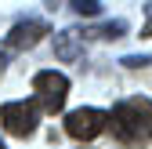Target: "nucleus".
I'll return each mask as SVG.
<instances>
[{"mask_svg":"<svg viewBox=\"0 0 152 149\" xmlns=\"http://www.w3.org/2000/svg\"><path fill=\"white\" fill-rule=\"evenodd\" d=\"M69 4H72L76 15H83V18H94L102 11V0H69Z\"/></svg>","mask_w":152,"mask_h":149,"instance_id":"8","label":"nucleus"},{"mask_svg":"<svg viewBox=\"0 0 152 149\" xmlns=\"http://www.w3.org/2000/svg\"><path fill=\"white\" fill-rule=\"evenodd\" d=\"M54 55H58L62 62L83 58V33H80V29H62V33H54Z\"/></svg>","mask_w":152,"mask_h":149,"instance_id":"6","label":"nucleus"},{"mask_svg":"<svg viewBox=\"0 0 152 149\" xmlns=\"http://www.w3.org/2000/svg\"><path fill=\"white\" fill-rule=\"evenodd\" d=\"M112 131L123 145H141L148 135H152V98H123L112 105Z\"/></svg>","mask_w":152,"mask_h":149,"instance_id":"1","label":"nucleus"},{"mask_svg":"<svg viewBox=\"0 0 152 149\" xmlns=\"http://www.w3.org/2000/svg\"><path fill=\"white\" fill-rule=\"evenodd\" d=\"M47 33H51L47 22H40V18H26V22H18V26L7 33V47H11V51H29V47L40 44Z\"/></svg>","mask_w":152,"mask_h":149,"instance_id":"5","label":"nucleus"},{"mask_svg":"<svg viewBox=\"0 0 152 149\" xmlns=\"http://www.w3.org/2000/svg\"><path fill=\"white\" fill-rule=\"evenodd\" d=\"M148 18H152V7H148ZM145 36H152V22L145 26Z\"/></svg>","mask_w":152,"mask_h":149,"instance_id":"10","label":"nucleus"},{"mask_svg":"<svg viewBox=\"0 0 152 149\" xmlns=\"http://www.w3.org/2000/svg\"><path fill=\"white\" fill-rule=\"evenodd\" d=\"M127 69H141V66H148L152 58H148V55H127V58H120Z\"/></svg>","mask_w":152,"mask_h":149,"instance_id":"9","label":"nucleus"},{"mask_svg":"<svg viewBox=\"0 0 152 149\" xmlns=\"http://www.w3.org/2000/svg\"><path fill=\"white\" fill-rule=\"evenodd\" d=\"M83 33V40H120V36L130 33V26L123 22V18H116V22H102V26H94V29H80Z\"/></svg>","mask_w":152,"mask_h":149,"instance_id":"7","label":"nucleus"},{"mask_svg":"<svg viewBox=\"0 0 152 149\" xmlns=\"http://www.w3.org/2000/svg\"><path fill=\"white\" fill-rule=\"evenodd\" d=\"M0 149H7V145H4V142H0Z\"/></svg>","mask_w":152,"mask_h":149,"instance_id":"11","label":"nucleus"},{"mask_svg":"<svg viewBox=\"0 0 152 149\" xmlns=\"http://www.w3.org/2000/svg\"><path fill=\"white\" fill-rule=\"evenodd\" d=\"M33 91H36V105L44 113H62L65 95H69V77L54 73V69H40L33 77Z\"/></svg>","mask_w":152,"mask_h":149,"instance_id":"2","label":"nucleus"},{"mask_svg":"<svg viewBox=\"0 0 152 149\" xmlns=\"http://www.w3.org/2000/svg\"><path fill=\"white\" fill-rule=\"evenodd\" d=\"M36 117H40V105L36 102H4L0 105V120H4V131L29 138L36 131Z\"/></svg>","mask_w":152,"mask_h":149,"instance_id":"4","label":"nucleus"},{"mask_svg":"<svg viewBox=\"0 0 152 149\" xmlns=\"http://www.w3.org/2000/svg\"><path fill=\"white\" fill-rule=\"evenodd\" d=\"M105 127H109V113L105 109H94V105H80V109H72L65 117V131L76 142H94Z\"/></svg>","mask_w":152,"mask_h":149,"instance_id":"3","label":"nucleus"}]
</instances>
